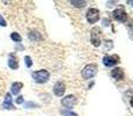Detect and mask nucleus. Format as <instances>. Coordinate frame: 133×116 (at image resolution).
<instances>
[{"mask_svg":"<svg viewBox=\"0 0 133 116\" xmlns=\"http://www.w3.org/2000/svg\"><path fill=\"white\" fill-rule=\"evenodd\" d=\"M32 79L37 82V84H44L50 79V73L46 70H39V71L32 72Z\"/></svg>","mask_w":133,"mask_h":116,"instance_id":"1","label":"nucleus"},{"mask_svg":"<svg viewBox=\"0 0 133 116\" xmlns=\"http://www.w3.org/2000/svg\"><path fill=\"white\" fill-rule=\"evenodd\" d=\"M96 72H97V65L96 64H89V65L85 66V69L82 70L81 76H82L83 79L89 80V79H91L94 76H95Z\"/></svg>","mask_w":133,"mask_h":116,"instance_id":"2","label":"nucleus"},{"mask_svg":"<svg viewBox=\"0 0 133 116\" xmlns=\"http://www.w3.org/2000/svg\"><path fill=\"white\" fill-rule=\"evenodd\" d=\"M86 17L89 23H96L99 19V11L97 8H89L87 11Z\"/></svg>","mask_w":133,"mask_h":116,"instance_id":"3","label":"nucleus"},{"mask_svg":"<svg viewBox=\"0 0 133 116\" xmlns=\"http://www.w3.org/2000/svg\"><path fill=\"white\" fill-rule=\"evenodd\" d=\"M119 56L117 55H108V56H104L103 58V64L108 68H112V66L117 65L119 63Z\"/></svg>","mask_w":133,"mask_h":116,"instance_id":"4","label":"nucleus"},{"mask_svg":"<svg viewBox=\"0 0 133 116\" xmlns=\"http://www.w3.org/2000/svg\"><path fill=\"white\" fill-rule=\"evenodd\" d=\"M76 102H78V100H76V97L74 96V95H67V96H65L61 100V105L65 108H67L68 110H70L71 108H73L74 106L76 105Z\"/></svg>","mask_w":133,"mask_h":116,"instance_id":"5","label":"nucleus"},{"mask_svg":"<svg viewBox=\"0 0 133 116\" xmlns=\"http://www.w3.org/2000/svg\"><path fill=\"white\" fill-rule=\"evenodd\" d=\"M99 29L98 28H93L90 34V42L94 46H99L101 45V38H99Z\"/></svg>","mask_w":133,"mask_h":116,"instance_id":"6","label":"nucleus"},{"mask_svg":"<svg viewBox=\"0 0 133 116\" xmlns=\"http://www.w3.org/2000/svg\"><path fill=\"white\" fill-rule=\"evenodd\" d=\"M65 91H66V86L63 81L56 82L55 86H53V93H55V95H57V96H63V95L65 94Z\"/></svg>","mask_w":133,"mask_h":116,"instance_id":"7","label":"nucleus"},{"mask_svg":"<svg viewBox=\"0 0 133 116\" xmlns=\"http://www.w3.org/2000/svg\"><path fill=\"white\" fill-rule=\"evenodd\" d=\"M114 17L119 22H125L127 19V14L123 8H118L114 11Z\"/></svg>","mask_w":133,"mask_h":116,"instance_id":"8","label":"nucleus"},{"mask_svg":"<svg viewBox=\"0 0 133 116\" xmlns=\"http://www.w3.org/2000/svg\"><path fill=\"white\" fill-rule=\"evenodd\" d=\"M124 71H123L122 68H116L111 71V77L116 80H123L124 79Z\"/></svg>","mask_w":133,"mask_h":116,"instance_id":"9","label":"nucleus"},{"mask_svg":"<svg viewBox=\"0 0 133 116\" xmlns=\"http://www.w3.org/2000/svg\"><path fill=\"white\" fill-rule=\"evenodd\" d=\"M2 108L4 109H14V106L12 103V96L9 93H7L6 96H5V101L2 103Z\"/></svg>","mask_w":133,"mask_h":116,"instance_id":"10","label":"nucleus"},{"mask_svg":"<svg viewBox=\"0 0 133 116\" xmlns=\"http://www.w3.org/2000/svg\"><path fill=\"white\" fill-rule=\"evenodd\" d=\"M8 66L12 70H16L19 68V62H17V58L15 57V55H9L8 57Z\"/></svg>","mask_w":133,"mask_h":116,"instance_id":"11","label":"nucleus"},{"mask_svg":"<svg viewBox=\"0 0 133 116\" xmlns=\"http://www.w3.org/2000/svg\"><path fill=\"white\" fill-rule=\"evenodd\" d=\"M22 87H23V84H22V82H19V81L13 82L12 86H11V93L12 94H14V95L19 94V92L21 91Z\"/></svg>","mask_w":133,"mask_h":116,"instance_id":"12","label":"nucleus"},{"mask_svg":"<svg viewBox=\"0 0 133 116\" xmlns=\"http://www.w3.org/2000/svg\"><path fill=\"white\" fill-rule=\"evenodd\" d=\"M28 37H29V40L32 41V42H38V41L42 40V35L38 32H30L29 34H28Z\"/></svg>","mask_w":133,"mask_h":116,"instance_id":"13","label":"nucleus"},{"mask_svg":"<svg viewBox=\"0 0 133 116\" xmlns=\"http://www.w3.org/2000/svg\"><path fill=\"white\" fill-rule=\"evenodd\" d=\"M11 38L14 42H16V43H20L22 41V38H21V36H20L19 33H12L11 34Z\"/></svg>","mask_w":133,"mask_h":116,"instance_id":"14","label":"nucleus"},{"mask_svg":"<svg viewBox=\"0 0 133 116\" xmlns=\"http://www.w3.org/2000/svg\"><path fill=\"white\" fill-rule=\"evenodd\" d=\"M70 4H72L73 6H75V7H85L86 6V4L87 2L86 1H75V0H72V1H70Z\"/></svg>","mask_w":133,"mask_h":116,"instance_id":"15","label":"nucleus"},{"mask_svg":"<svg viewBox=\"0 0 133 116\" xmlns=\"http://www.w3.org/2000/svg\"><path fill=\"white\" fill-rule=\"evenodd\" d=\"M61 114H63L64 116H78L76 113H73V112H71V110H63Z\"/></svg>","mask_w":133,"mask_h":116,"instance_id":"16","label":"nucleus"},{"mask_svg":"<svg viewBox=\"0 0 133 116\" xmlns=\"http://www.w3.org/2000/svg\"><path fill=\"white\" fill-rule=\"evenodd\" d=\"M24 62H25V65H27V68H31V66H32L31 58H30L29 56H25V57H24Z\"/></svg>","mask_w":133,"mask_h":116,"instance_id":"17","label":"nucleus"},{"mask_svg":"<svg viewBox=\"0 0 133 116\" xmlns=\"http://www.w3.org/2000/svg\"><path fill=\"white\" fill-rule=\"evenodd\" d=\"M24 106H25L27 108H36V107H38V105L32 103V102H28V103H25Z\"/></svg>","mask_w":133,"mask_h":116,"instance_id":"18","label":"nucleus"},{"mask_svg":"<svg viewBox=\"0 0 133 116\" xmlns=\"http://www.w3.org/2000/svg\"><path fill=\"white\" fill-rule=\"evenodd\" d=\"M0 26H2V27H6V26H7L6 21H5V19L1 16V15H0Z\"/></svg>","mask_w":133,"mask_h":116,"instance_id":"19","label":"nucleus"},{"mask_svg":"<svg viewBox=\"0 0 133 116\" xmlns=\"http://www.w3.org/2000/svg\"><path fill=\"white\" fill-rule=\"evenodd\" d=\"M23 101H24V99H23V96H19L16 99V103H23Z\"/></svg>","mask_w":133,"mask_h":116,"instance_id":"20","label":"nucleus"},{"mask_svg":"<svg viewBox=\"0 0 133 116\" xmlns=\"http://www.w3.org/2000/svg\"><path fill=\"white\" fill-rule=\"evenodd\" d=\"M130 33H131V35L133 36V26H131V28H130Z\"/></svg>","mask_w":133,"mask_h":116,"instance_id":"21","label":"nucleus"},{"mask_svg":"<svg viewBox=\"0 0 133 116\" xmlns=\"http://www.w3.org/2000/svg\"><path fill=\"white\" fill-rule=\"evenodd\" d=\"M130 103H131V106H132V107H133V97H132V99H131V101H130Z\"/></svg>","mask_w":133,"mask_h":116,"instance_id":"22","label":"nucleus"}]
</instances>
